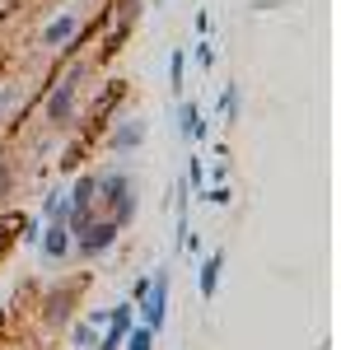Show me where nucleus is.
<instances>
[{
	"mask_svg": "<svg viewBox=\"0 0 341 350\" xmlns=\"http://www.w3.org/2000/svg\"><path fill=\"white\" fill-rule=\"evenodd\" d=\"M94 206H103L108 215L127 229V224L136 219V211H140L136 187H131V173H127V168H112L108 178H99V187H94Z\"/></svg>",
	"mask_w": 341,
	"mask_h": 350,
	"instance_id": "f257e3e1",
	"label": "nucleus"
},
{
	"mask_svg": "<svg viewBox=\"0 0 341 350\" xmlns=\"http://www.w3.org/2000/svg\"><path fill=\"white\" fill-rule=\"evenodd\" d=\"M79 84H84V66H75L66 80L52 89V98H47V122H52L56 131H66V126H75V108H79Z\"/></svg>",
	"mask_w": 341,
	"mask_h": 350,
	"instance_id": "f03ea898",
	"label": "nucleus"
},
{
	"mask_svg": "<svg viewBox=\"0 0 341 350\" xmlns=\"http://www.w3.org/2000/svg\"><path fill=\"white\" fill-rule=\"evenodd\" d=\"M136 323H145L150 332H164V323H168V267H159L155 275H150V290H145V299L136 304Z\"/></svg>",
	"mask_w": 341,
	"mask_h": 350,
	"instance_id": "7ed1b4c3",
	"label": "nucleus"
},
{
	"mask_svg": "<svg viewBox=\"0 0 341 350\" xmlns=\"http://www.w3.org/2000/svg\"><path fill=\"white\" fill-rule=\"evenodd\" d=\"M117 234H122V224H117L112 215H103V219L94 215V224H89L79 239H71V252H75L79 262H94V257H103L108 247L117 243Z\"/></svg>",
	"mask_w": 341,
	"mask_h": 350,
	"instance_id": "20e7f679",
	"label": "nucleus"
},
{
	"mask_svg": "<svg viewBox=\"0 0 341 350\" xmlns=\"http://www.w3.org/2000/svg\"><path fill=\"white\" fill-rule=\"evenodd\" d=\"M79 299V280H66V285H52L47 295H42V318H47V327H66L71 323V304Z\"/></svg>",
	"mask_w": 341,
	"mask_h": 350,
	"instance_id": "39448f33",
	"label": "nucleus"
},
{
	"mask_svg": "<svg viewBox=\"0 0 341 350\" xmlns=\"http://www.w3.org/2000/svg\"><path fill=\"white\" fill-rule=\"evenodd\" d=\"M108 145H112V154H131V150H140L145 145V122H117L112 126V135H108Z\"/></svg>",
	"mask_w": 341,
	"mask_h": 350,
	"instance_id": "423d86ee",
	"label": "nucleus"
},
{
	"mask_svg": "<svg viewBox=\"0 0 341 350\" xmlns=\"http://www.w3.org/2000/svg\"><path fill=\"white\" fill-rule=\"evenodd\" d=\"M42 257H47V262H66V257H71V229H66V219H47Z\"/></svg>",
	"mask_w": 341,
	"mask_h": 350,
	"instance_id": "0eeeda50",
	"label": "nucleus"
},
{
	"mask_svg": "<svg viewBox=\"0 0 341 350\" xmlns=\"http://www.w3.org/2000/svg\"><path fill=\"white\" fill-rule=\"evenodd\" d=\"M220 271H225V252L215 247V252H206V262H201V271H197V290H201L206 304L220 295Z\"/></svg>",
	"mask_w": 341,
	"mask_h": 350,
	"instance_id": "6e6552de",
	"label": "nucleus"
},
{
	"mask_svg": "<svg viewBox=\"0 0 341 350\" xmlns=\"http://www.w3.org/2000/svg\"><path fill=\"white\" fill-rule=\"evenodd\" d=\"M94 187H99V173H79L75 187L66 191V211H89L94 206Z\"/></svg>",
	"mask_w": 341,
	"mask_h": 350,
	"instance_id": "1a4fd4ad",
	"label": "nucleus"
},
{
	"mask_svg": "<svg viewBox=\"0 0 341 350\" xmlns=\"http://www.w3.org/2000/svg\"><path fill=\"white\" fill-rule=\"evenodd\" d=\"M178 135H183L187 145L192 140H206V122H201V108L197 103H183L178 108Z\"/></svg>",
	"mask_w": 341,
	"mask_h": 350,
	"instance_id": "9d476101",
	"label": "nucleus"
},
{
	"mask_svg": "<svg viewBox=\"0 0 341 350\" xmlns=\"http://www.w3.org/2000/svg\"><path fill=\"white\" fill-rule=\"evenodd\" d=\"M75 28H79V19H75V14H61V19H52V24L42 28V47H66Z\"/></svg>",
	"mask_w": 341,
	"mask_h": 350,
	"instance_id": "9b49d317",
	"label": "nucleus"
},
{
	"mask_svg": "<svg viewBox=\"0 0 341 350\" xmlns=\"http://www.w3.org/2000/svg\"><path fill=\"white\" fill-rule=\"evenodd\" d=\"M238 112H243V89L238 84H225L220 89V117L225 122H238Z\"/></svg>",
	"mask_w": 341,
	"mask_h": 350,
	"instance_id": "f8f14e48",
	"label": "nucleus"
},
{
	"mask_svg": "<svg viewBox=\"0 0 341 350\" xmlns=\"http://www.w3.org/2000/svg\"><path fill=\"white\" fill-rule=\"evenodd\" d=\"M183 84H187V52H183V47H173V56H168V89L183 94Z\"/></svg>",
	"mask_w": 341,
	"mask_h": 350,
	"instance_id": "ddd939ff",
	"label": "nucleus"
},
{
	"mask_svg": "<svg viewBox=\"0 0 341 350\" xmlns=\"http://www.w3.org/2000/svg\"><path fill=\"white\" fill-rule=\"evenodd\" d=\"M122 350H155V332H150L145 323H131V332H127Z\"/></svg>",
	"mask_w": 341,
	"mask_h": 350,
	"instance_id": "4468645a",
	"label": "nucleus"
},
{
	"mask_svg": "<svg viewBox=\"0 0 341 350\" xmlns=\"http://www.w3.org/2000/svg\"><path fill=\"white\" fill-rule=\"evenodd\" d=\"M131 24H136V14H127L122 24H117L112 33H108V38H103V56H112L117 47H122V42H127V33H131Z\"/></svg>",
	"mask_w": 341,
	"mask_h": 350,
	"instance_id": "2eb2a0df",
	"label": "nucleus"
},
{
	"mask_svg": "<svg viewBox=\"0 0 341 350\" xmlns=\"http://www.w3.org/2000/svg\"><path fill=\"white\" fill-rule=\"evenodd\" d=\"M71 341H75V350H94V341H99V332H94V327H89L84 318H79V323L71 327Z\"/></svg>",
	"mask_w": 341,
	"mask_h": 350,
	"instance_id": "dca6fc26",
	"label": "nucleus"
},
{
	"mask_svg": "<svg viewBox=\"0 0 341 350\" xmlns=\"http://www.w3.org/2000/svg\"><path fill=\"white\" fill-rule=\"evenodd\" d=\"M42 215L47 219H66V191H47V196H42Z\"/></svg>",
	"mask_w": 341,
	"mask_h": 350,
	"instance_id": "f3484780",
	"label": "nucleus"
},
{
	"mask_svg": "<svg viewBox=\"0 0 341 350\" xmlns=\"http://www.w3.org/2000/svg\"><path fill=\"white\" fill-rule=\"evenodd\" d=\"M197 196H201V201H210V206H229V196H234V191H229V187H201Z\"/></svg>",
	"mask_w": 341,
	"mask_h": 350,
	"instance_id": "a211bd4d",
	"label": "nucleus"
},
{
	"mask_svg": "<svg viewBox=\"0 0 341 350\" xmlns=\"http://www.w3.org/2000/svg\"><path fill=\"white\" fill-rule=\"evenodd\" d=\"M197 66H201V70L215 66V47H210V42H197Z\"/></svg>",
	"mask_w": 341,
	"mask_h": 350,
	"instance_id": "6ab92c4d",
	"label": "nucleus"
},
{
	"mask_svg": "<svg viewBox=\"0 0 341 350\" xmlns=\"http://www.w3.org/2000/svg\"><path fill=\"white\" fill-rule=\"evenodd\" d=\"M145 290H150V275H140V280L131 285V295H127V299H131V304H140V299H145Z\"/></svg>",
	"mask_w": 341,
	"mask_h": 350,
	"instance_id": "aec40b11",
	"label": "nucleus"
},
{
	"mask_svg": "<svg viewBox=\"0 0 341 350\" xmlns=\"http://www.w3.org/2000/svg\"><path fill=\"white\" fill-rule=\"evenodd\" d=\"M10 243H14V234H10V224H5V219H0V257H5V252H10Z\"/></svg>",
	"mask_w": 341,
	"mask_h": 350,
	"instance_id": "412c9836",
	"label": "nucleus"
},
{
	"mask_svg": "<svg viewBox=\"0 0 341 350\" xmlns=\"http://www.w3.org/2000/svg\"><path fill=\"white\" fill-rule=\"evenodd\" d=\"M155 5H168V0H155Z\"/></svg>",
	"mask_w": 341,
	"mask_h": 350,
	"instance_id": "4be33fe9",
	"label": "nucleus"
}]
</instances>
